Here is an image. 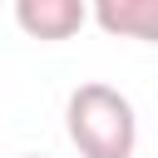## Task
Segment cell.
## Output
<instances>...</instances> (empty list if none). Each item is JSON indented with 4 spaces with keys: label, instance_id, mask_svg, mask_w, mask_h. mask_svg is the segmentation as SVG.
<instances>
[{
    "label": "cell",
    "instance_id": "obj_1",
    "mask_svg": "<svg viewBox=\"0 0 158 158\" xmlns=\"http://www.w3.org/2000/svg\"><path fill=\"white\" fill-rule=\"evenodd\" d=\"M64 128L79 158H133L138 148V114L128 94L114 84H79L64 104Z\"/></svg>",
    "mask_w": 158,
    "mask_h": 158
},
{
    "label": "cell",
    "instance_id": "obj_2",
    "mask_svg": "<svg viewBox=\"0 0 158 158\" xmlns=\"http://www.w3.org/2000/svg\"><path fill=\"white\" fill-rule=\"evenodd\" d=\"M84 20H89V0H15V25L40 44L74 40Z\"/></svg>",
    "mask_w": 158,
    "mask_h": 158
},
{
    "label": "cell",
    "instance_id": "obj_3",
    "mask_svg": "<svg viewBox=\"0 0 158 158\" xmlns=\"http://www.w3.org/2000/svg\"><path fill=\"white\" fill-rule=\"evenodd\" d=\"M89 15L114 40H158V0H89Z\"/></svg>",
    "mask_w": 158,
    "mask_h": 158
},
{
    "label": "cell",
    "instance_id": "obj_4",
    "mask_svg": "<svg viewBox=\"0 0 158 158\" xmlns=\"http://www.w3.org/2000/svg\"><path fill=\"white\" fill-rule=\"evenodd\" d=\"M30 158H40V153H30Z\"/></svg>",
    "mask_w": 158,
    "mask_h": 158
}]
</instances>
